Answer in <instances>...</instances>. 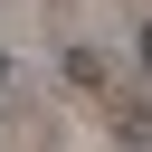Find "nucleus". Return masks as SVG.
<instances>
[{
  "mask_svg": "<svg viewBox=\"0 0 152 152\" xmlns=\"http://www.w3.org/2000/svg\"><path fill=\"white\" fill-rule=\"evenodd\" d=\"M142 66H152V28H142Z\"/></svg>",
  "mask_w": 152,
  "mask_h": 152,
  "instance_id": "nucleus-1",
  "label": "nucleus"
}]
</instances>
